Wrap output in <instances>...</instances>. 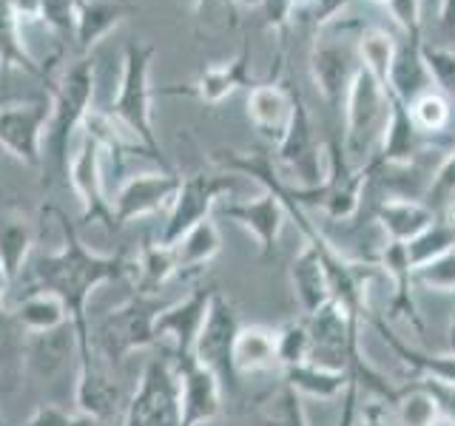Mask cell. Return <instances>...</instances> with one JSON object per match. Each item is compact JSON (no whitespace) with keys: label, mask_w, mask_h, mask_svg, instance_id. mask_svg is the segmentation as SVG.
I'll list each match as a JSON object with an SVG mask.
<instances>
[{"label":"cell","mask_w":455,"mask_h":426,"mask_svg":"<svg viewBox=\"0 0 455 426\" xmlns=\"http://www.w3.org/2000/svg\"><path fill=\"white\" fill-rule=\"evenodd\" d=\"M54 217H57V225H60L63 245L60 250L40 256L35 262V281L40 290H52L54 296H60V302L66 304L68 327H71V335L77 341V355H80L77 381H89L97 373H103V367L94 361L89 298L97 288H103V284L128 276V270L134 267V262H128L125 253H94L92 248H85L75 222H71L60 208H54Z\"/></svg>","instance_id":"obj_1"},{"label":"cell","mask_w":455,"mask_h":426,"mask_svg":"<svg viewBox=\"0 0 455 426\" xmlns=\"http://www.w3.org/2000/svg\"><path fill=\"white\" fill-rule=\"evenodd\" d=\"M156 49L151 43H128L123 51V71H120V85L108 106V117L123 128V134L132 137L134 146L151 156L163 170H171L168 160L163 156L160 142L154 134V120H151V63H154Z\"/></svg>","instance_id":"obj_2"},{"label":"cell","mask_w":455,"mask_h":426,"mask_svg":"<svg viewBox=\"0 0 455 426\" xmlns=\"http://www.w3.org/2000/svg\"><path fill=\"white\" fill-rule=\"evenodd\" d=\"M94 99V63L77 60L68 66L60 80L52 85V111H49V128L43 137V162H49L57 170L68 174V146L83 120L89 117Z\"/></svg>","instance_id":"obj_3"},{"label":"cell","mask_w":455,"mask_h":426,"mask_svg":"<svg viewBox=\"0 0 455 426\" xmlns=\"http://www.w3.org/2000/svg\"><path fill=\"white\" fill-rule=\"evenodd\" d=\"M165 304L156 296L134 293L125 304L114 307L97 327V347L111 364L125 361L137 350L156 344L154 321Z\"/></svg>","instance_id":"obj_4"},{"label":"cell","mask_w":455,"mask_h":426,"mask_svg":"<svg viewBox=\"0 0 455 426\" xmlns=\"http://www.w3.org/2000/svg\"><path fill=\"white\" fill-rule=\"evenodd\" d=\"M345 148H339L336 142L327 148V177L319 188L313 191H296L291 188V196L299 205H313L319 208L327 219L345 222L355 217V210L362 205V193L367 185V174L373 170V165H353Z\"/></svg>","instance_id":"obj_5"},{"label":"cell","mask_w":455,"mask_h":426,"mask_svg":"<svg viewBox=\"0 0 455 426\" xmlns=\"http://www.w3.org/2000/svg\"><path fill=\"white\" fill-rule=\"evenodd\" d=\"M341 108H345V151L350 156H367L387 122L390 91L370 71L359 68Z\"/></svg>","instance_id":"obj_6"},{"label":"cell","mask_w":455,"mask_h":426,"mask_svg":"<svg viewBox=\"0 0 455 426\" xmlns=\"http://www.w3.org/2000/svg\"><path fill=\"white\" fill-rule=\"evenodd\" d=\"M120 426H182L180 378L174 361L151 359L146 364Z\"/></svg>","instance_id":"obj_7"},{"label":"cell","mask_w":455,"mask_h":426,"mask_svg":"<svg viewBox=\"0 0 455 426\" xmlns=\"http://www.w3.org/2000/svg\"><path fill=\"white\" fill-rule=\"evenodd\" d=\"M234 191H236V177L228 174V170H220V174L196 170V174L182 177L180 193L168 210L160 241L163 245H174V241L188 233L194 225L211 219V213L220 205V199L231 196Z\"/></svg>","instance_id":"obj_8"},{"label":"cell","mask_w":455,"mask_h":426,"mask_svg":"<svg viewBox=\"0 0 455 426\" xmlns=\"http://www.w3.org/2000/svg\"><path fill=\"white\" fill-rule=\"evenodd\" d=\"M239 327L242 324H239L236 307L217 290L211 298L203 330H199V335H196L194 355H196L199 364L208 367L211 373L220 378L225 392L239 390V378H236V369H234V344H236Z\"/></svg>","instance_id":"obj_9"},{"label":"cell","mask_w":455,"mask_h":426,"mask_svg":"<svg viewBox=\"0 0 455 426\" xmlns=\"http://www.w3.org/2000/svg\"><path fill=\"white\" fill-rule=\"evenodd\" d=\"M359 40V37H355ZM345 32H333V28H322L316 35L310 51V77L316 83L319 94L331 106L345 103V94L355 77V71L362 68L359 63V46Z\"/></svg>","instance_id":"obj_10"},{"label":"cell","mask_w":455,"mask_h":426,"mask_svg":"<svg viewBox=\"0 0 455 426\" xmlns=\"http://www.w3.org/2000/svg\"><path fill=\"white\" fill-rule=\"evenodd\" d=\"M276 160L299 182L296 191L319 188L327 177L324 148L316 139V128H313V120L302 103V97H296L288 131H284V137L276 142Z\"/></svg>","instance_id":"obj_11"},{"label":"cell","mask_w":455,"mask_h":426,"mask_svg":"<svg viewBox=\"0 0 455 426\" xmlns=\"http://www.w3.org/2000/svg\"><path fill=\"white\" fill-rule=\"evenodd\" d=\"M103 154L106 148L92 134H80V146L71 154L68 160V182L75 188L80 208H83V222L85 225H103L108 231H117L114 227V210H111V199L106 196L103 188Z\"/></svg>","instance_id":"obj_12"},{"label":"cell","mask_w":455,"mask_h":426,"mask_svg":"<svg viewBox=\"0 0 455 426\" xmlns=\"http://www.w3.org/2000/svg\"><path fill=\"white\" fill-rule=\"evenodd\" d=\"M180 185L182 177H177L174 170H156V174H137L132 179H125L111 199L114 227L171 210L180 193Z\"/></svg>","instance_id":"obj_13"},{"label":"cell","mask_w":455,"mask_h":426,"mask_svg":"<svg viewBox=\"0 0 455 426\" xmlns=\"http://www.w3.org/2000/svg\"><path fill=\"white\" fill-rule=\"evenodd\" d=\"M49 111L52 106L43 103V99L0 106V148L28 168H40Z\"/></svg>","instance_id":"obj_14"},{"label":"cell","mask_w":455,"mask_h":426,"mask_svg":"<svg viewBox=\"0 0 455 426\" xmlns=\"http://www.w3.org/2000/svg\"><path fill=\"white\" fill-rule=\"evenodd\" d=\"M174 369L180 378V406L182 426H205L222 415V383L196 355H174Z\"/></svg>","instance_id":"obj_15"},{"label":"cell","mask_w":455,"mask_h":426,"mask_svg":"<svg viewBox=\"0 0 455 426\" xmlns=\"http://www.w3.org/2000/svg\"><path fill=\"white\" fill-rule=\"evenodd\" d=\"M220 217L236 222L239 227L256 239L265 259L276 253L279 245V236H282V227L288 222V208H284L282 196L276 191H262L259 196L253 199H231V202H222L217 205Z\"/></svg>","instance_id":"obj_16"},{"label":"cell","mask_w":455,"mask_h":426,"mask_svg":"<svg viewBox=\"0 0 455 426\" xmlns=\"http://www.w3.org/2000/svg\"><path fill=\"white\" fill-rule=\"evenodd\" d=\"M213 293H217V288H196L185 298H180V302L165 304L156 312L154 333L156 338L174 341V355H194L196 335L205 324Z\"/></svg>","instance_id":"obj_17"},{"label":"cell","mask_w":455,"mask_h":426,"mask_svg":"<svg viewBox=\"0 0 455 426\" xmlns=\"http://www.w3.org/2000/svg\"><path fill=\"white\" fill-rule=\"evenodd\" d=\"M242 85H253L251 83V51L248 49H239L231 60L205 66L203 75H199L194 83L160 89V94H188V97H196L199 103L217 106V103H222V99L231 97L236 89H242Z\"/></svg>","instance_id":"obj_18"},{"label":"cell","mask_w":455,"mask_h":426,"mask_svg":"<svg viewBox=\"0 0 455 426\" xmlns=\"http://www.w3.org/2000/svg\"><path fill=\"white\" fill-rule=\"evenodd\" d=\"M379 267L393 281L390 312L395 319L407 321L416 333H424V321L419 316L416 296H412V288H416V281H412V264L407 259V248L402 245V241H384L381 256H379Z\"/></svg>","instance_id":"obj_19"},{"label":"cell","mask_w":455,"mask_h":426,"mask_svg":"<svg viewBox=\"0 0 455 426\" xmlns=\"http://www.w3.org/2000/svg\"><path fill=\"white\" fill-rule=\"evenodd\" d=\"M421 151V131L410 117L407 103L390 94V111L384 131L379 139V160L373 165H387V168H402L410 165L412 156Z\"/></svg>","instance_id":"obj_20"},{"label":"cell","mask_w":455,"mask_h":426,"mask_svg":"<svg viewBox=\"0 0 455 426\" xmlns=\"http://www.w3.org/2000/svg\"><path fill=\"white\" fill-rule=\"evenodd\" d=\"M296 97L276 83H256L248 91V120L265 139L279 142L293 117Z\"/></svg>","instance_id":"obj_21"},{"label":"cell","mask_w":455,"mask_h":426,"mask_svg":"<svg viewBox=\"0 0 455 426\" xmlns=\"http://www.w3.org/2000/svg\"><path fill=\"white\" fill-rule=\"evenodd\" d=\"M234 369L236 378L265 375L282 369L276 355V327L242 324L234 344Z\"/></svg>","instance_id":"obj_22"},{"label":"cell","mask_w":455,"mask_h":426,"mask_svg":"<svg viewBox=\"0 0 455 426\" xmlns=\"http://www.w3.org/2000/svg\"><path fill=\"white\" fill-rule=\"evenodd\" d=\"M137 12L128 0H77L75 43L80 54H89L108 32H114L125 18Z\"/></svg>","instance_id":"obj_23"},{"label":"cell","mask_w":455,"mask_h":426,"mask_svg":"<svg viewBox=\"0 0 455 426\" xmlns=\"http://www.w3.org/2000/svg\"><path fill=\"white\" fill-rule=\"evenodd\" d=\"M438 219V213L424 202V199H407V196H390L376 208V222L387 236V241H402L407 245L416 239L424 227H430Z\"/></svg>","instance_id":"obj_24"},{"label":"cell","mask_w":455,"mask_h":426,"mask_svg":"<svg viewBox=\"0 0 455 426\" xmlns=\"http://www.w3.org/2000/svg\"><path fill=\"white\" fill-rule=\"evenodd\" d=\"M373 324H376V330H379L384 344H387L421 381L441 383V387H455V355L452 352H438V355L421 352L416 347H407L393 330H387V324H384L381 319H373Z\"/></svg>","instance_id":"obj_25"},{"label":"cell","mask_w":455,"mask_h":426,"mask_svg":"<svg viewBox=\"0 0 455 426\" xmlns=\"http://www.w3.org/2000/svg\"><path fill=\"white\" fill-rule=\"evenodd\" d=\"M282 381L293 387L302 398L307 395V398H319V401H336V398H341L355 383L353 375L345 373V369H331L313 361L282 369Z\"/></svg>","instance_id":"obj_26"},{"label":"cell","mask_w":455,"mask_h":426,"mask_svg":"<svg viewBox=\"0 0 455 426\" xmlns=\"http://www.w3.org/2000/svg\"><path fill=\"white\" fill-rule=\"evenodd\" d=\"M421 43L424 40H407L404 46H398L395 63L390 68V80H387V91L407 106L416 97L433 91L430 71H427L421 60Z\"/></svg>","instance_id":"obj_27"},{"label":"cell","mask_w":455,"mask_h":426,"mask_svg":"<svg viewBox=\"0 0 455 426\" xmlns=\"http://www.w3.org/2000/svg\"><path fill=\"white\" fill-rule=\"evenodd\" d=\"M387 401L395 409V418L402 426H441L447 421L435 390L427 381L407 383L402 390H393Z\"/></svg>","instance_id":"obj_28"},{"label":"cell","mask_w":455,"mask_h":426,"mask_svg":"<svg viewBox=\"0 0 455 426\" xmlns=\"http://www.w3.org/2000/svg\"><path fill=\"white\" fill-rule=\"evenodd\" d=\"M14 321L20 324V330L28 335H49L54 330H60L63 324H68V310L60 302V296H54L52 290H35L28 293L23 302L12 310Z\"/></svg>","instance_id":"obj_29"},{"label":"cell","mask_w":455,"mask_h":426,"mask_svg":"<svg viewBox=\"0 0 455 426\" xmlns=\"http://www.w3.org/2000/svg\"><path fill=\"white\" fill-rule=\"evenodd\" d=\"M32 245H35L32 222L26 217H18V213L0 217V273H4L6 284L18 281V276L23 273Z\"/></svg>","instance_id":"obj_30"},{"label":"cell","mask_w":455,"mask_h":426,"mask_svg":"<svg viewBox=\"0 0 455 426\" xmlns=\"http://www.w3.org/2000/svg\"><path fill=\"white\" fill-rule=\"evenodd\" d=\"M171 248H174V259H177L180 273H191V270L205 267L213 256L222 250V233H220L217 222L205 219V222L194 225L185 236H180Z\"/></svg>","instance_id":"obj_31"},{"label":"cell","mask_w":455,"mask_h":426,"mask_svg":"<svg viewBox=\"0 0 455 426\" xmlns=\"http://www.w3.org/2000/svg\"><path fill=\"white\" fill-rule=\"evenodd\" d=\"M0 66L23 68L35 77H46V68H43L32 57V51L26 49L23 26L18 18H14L9 0H0Z\"/></svg>","instance_id":"obj_32"},{"label":"cell","mask_w":455,"mask_h":426,"mask_svg":"<svg viewBox=\"0 0 455 426\" xmlns=\"http://www.w3.org/2000/svg\"><path fill=\"white\" fill-rule=\"evenodd\" d=\"M134 267H137V290L134 293H146V296H156L168 279L180 276L174 248L163 245L160 239H156L154 245H146L140 250Z\"/></svg>","instance_id":"obj_33"},{"label":"cell","mask_w":455,"mask_h":426,"mask_svg":"<svg viewBox=\"0 0 455 426\" xmlns=\"http://www.w3.org/2000/svg\"><path fill=\"white\" fill-rule=\"evenodd\" d=\"M359 46V63L364 71H370L384 89H387V80H390V68L395 63V54H398V43L393 35H387L384 28H364L355 40Z\"/></svg>","instance_id":"obj_34"},{"label":"cell","mask_w":455,"mask_h":426,"mask_svg":"<svg viewBox=\"0 0 455 426\" xmlns=\"http://www.w3.org/2000/svg\"><path fill=\"white\" fill-rule=\"evenodd\" d=\"M256 426H307L302 395L282 381L279 390L270 392L256 412Z\"/></svg>","instance_id":"obj_35"},{"label":"cell","mask_w":455,"mask_h":426,"mask_svg":"<svg viewBox=\"0 0 455 426\" xmlns=\"http://www.w3.org/2000/svg\"><path fill=\"white\" fill-rule=\"evenodd\" d=\"M407 259L412 264V270L438 259V256H444L455 248V222L452 219H435L430 227H424V231L407 241Z\"/></svg>","instance_id":"obj_36"},{"label":"cell","mask_w":455,"mask_h":426,"mask_svg":"<svg viewBox=\"0 0 455 426\" xmlns=\"http://www.w3.org/2000/svg\"><path fill=\"white\" fill-rule=\"evenodd\" d=\"M276 355L282 369L310 361V330L305 319H291L276 327Z\"/></svg>","instance_id":"obj_37"},{"label":"cell","mask_w":455,"mask_h":426,"mask_svg":"<svg viewBox=\"0 0 455 426\" xmlns=\"http://www.w3.org/2000/svg\"><path fill=\"white\" fill-rule=\"evenodd\" d=\"M410 108V117L416 122V128L421 134H438L444 131L452 120V108H450V99L441 94V91H427L421 97H416L412 103L407 106Z\"/></svg>","instance_id":"obj_38"},{"label":"cell","mask_w":455,"mask_h":426,"mask_svg":"<svg viewBox=\"0 0 455 426\" xmlns=\"http://www.w3.org/2000/svg\"><path fill=\"white\" fill-rule=\"evenodd\" d=\"M421 60L430 71L433 89L444 97H455V51L433 43H421Z\"/></svg>","instance_id":"obj_39"},{"label":"cell","mask_w":455,"mask_h":426,"mask_svg":"<svg viewBox=\"0 0 455 426\" xmlns=\"http://www.w3.org/2000/svg\"><path fill=\"white\" fill-rule=\"evenodd\" d=\"M424 202L435 213H447V217L455 210V151L447 154V160L435 168L430 185H427Z\"/></svg>","instance_id":"obj_40"},{"label":"cell","mask_w":455,"mask_h":426,"mask_svg":"<svg viewBox=\"0 0 455 426\" xmlns=\"http://www.w3.org/2000/svg\"><path fill=\"white\" fill-rule=\"evenodd\" d=\"M412 281H416L419 288L455 296V248L444 256H438V259L412 270Z\"/></svg>","instance_id":"obj_41"},{"label":"cell","mask_w":455,"mask_h":426,"mask_svg":"<svg viewBox=\"0 0 455 426\" xmlns=\"http://www.w3.org/2000/svg\"><path fill=\"white\" fill-rule=\"evenodd\" d=\"M23 367V330L9 310H0V373L12 375Z\"/></svg>","instance_id":"obj_42"},{"label":"cell","mask_w":455,"mask_h":426,"mask_svg":"<svg viewBox=\"0 0 455 426\" xmlns=\"http://www.w3.org/2000/svg\"><path fill=\"white\" fill-rule=\"evenodd\" d=\"M40 20L52 26L60 37H75L77 0H43Z\"/></svg>","instance_id":"obj_43"},{"label":"cell","mask_w":455,"mask_h":426,"mask_svg":"<svg viewBox=\"0 0 455 426\" xmlns=\"http://www.w3.org/2000/svg\"><path fill=\"white\" fill-rule=\"evenodd\" d=\"M384 6L407 40H421V0H384Z\"/></svg>","instance_id":"obj_44"},{"label":"cell","mask_w":455,"mask_h":426,"mask_svg":"<svg viewBox=\"0 0 455 426\" xmlns=\"http://www.w3.org/2000/svg\"><path fill=\"white\" fill-rule=\"evenodd\" d=\"M94 418H85V415H68L60 406L54 404H43L37 406V412L26 423L20 426H94Z\"/></svg>","instance_id":"obj_45"},{"label":"cell","mask_w":455,"mask_h":426,"mask_svg":"<svg viewBox=\"0 0 455 426\" xmlns=\"http://www.w3.org/2000/svg\"><path fill=\"white\" fill-rule=\"evenodd\" d=\"M353 4V0H313L310 9H313V23H316V28L322 32V28H331L341 14H345V9Z\"/></svg>","instance_id":"obj_46"},{"label":"cell","mask_w":455,"mask_h":426,"mask_svg":"<svg viewBox=\"0 0 455 426\" xmlns=\"http://www.w3.org/2000/svg\"><path fill=\"white\" fill-rule=\"evenodd\" d=\"M14 18L20 20V26L26 20H40V9H43V0H9Z\"/></svg>","instance_id":"obj_47"},{"label":"cell","mask_w":455,"mask_h":426,"mask_svg":"<svg viewBox=\"0 0 455 426\" xmlns=\"http://www.w3.org/2000/svg\"><path fill=\"white\" fill-rule=\"evenodd\" d=\"M438 23L447 35L455 37V0H441L438 6Z\"/></svg>","instance_id":"obj_48"},{"label":"cell","mask_w":455,"mask_h":426,"mask_svg":"<svg viewBox=\"0 0 455 426\" xmlns=\"http://www.w3.org/2000/svg\"><path fill=\"white\" fill-rule=\"evenodd\" d=\"M355 426H390V421L384 418V409L379 404H370L364 412H362V418L355 421Z\"/></svg>","instance_id":"obj_49"},{"label":"cell","mask_w":455,"mask_h":426,"mask_svg":"<svg viewBox=\"0 0 455 426\" xmlns=\"http://www.w3.org/2000/svg\"><path fill=\"white\" fill-rule=\"evenodd\" d=\"M355 395H359V383H353V387L345 392V415H341L339 426H353L355 423Z\"/></svg>","instance_id":"obj_50"},{"label":"cell","mask_w":455,"mask_h":426,"mask_svg":"<svg viewBox=\"0 0 455 426\" xmlns=\"http://www.w3.org/2000/svg\"><path fill=\"white\" fill-rule=\"evenodd\" d=\"M447 352L455 355V316L450 319V327H447Z\"/></svg>","instance_id":"obj_51"},{"label":"cell","mask_w":455,"mask_h":426,"mask_svg":"<svg viewBox=\"0 0 455 426\" xmlns=\"http://www.w3.org/2000/svg\"><path fill=\"white\" fill-rule=\"evenodd\" d=\"M231 4H236L242 9H259V6H265V0H231Z\"/></svg>","instance_id":"obj_52"},{"label":"cell","mask_w":455,"mask_h":426,"mask_svg":"<svg viewBox=\"0 0 455 426\" xmlns=\"http://www.w3.org/2000/svg\"><path fill=\"white\" fill-rule=\"evenodd\" d=\"M205 4H208V0H194V6H196V9H203Z\"/></svg>","instance_id":"obj_53"},{"label":"cell","mask_w":455,"mask_h":426,"mask_svg":"<svg viewBox=\"0 0 455 426\" xmlns=\"http://www.w3.org/2000/svg\"><path fill=\"white\" fill-rule=\"evenodd\" d=\"M0 426H14V423H9V421H4V418H0Z\"/></svg>","instance_id":"obj_54"},{"label":"cell","mask_w":455,"mask_h":426,"mask_svg":"<svg viewBox=\"0 0 455 426\" xmlns=\"http://www.w3.org/2000/svg\"><path fill=\"white\" fill-rule=\"evenodd\" d=\"M447 219H452V222H455V210H452V213H450V217H447Z\"/></svg>","instance_id":"obj_55"},{"label":"cell","mask_w":455,"mask_h":426,"mask_svg":"<svg viewBox=\"0 0 455 426\" xmlns=\"http://www.w3.org/2000/svg\"><path fill=\"white\" fill-rule=\"evenodd\" d=\"M114 426H120V423H114Z\"/></svg>","instance_id":"obj_56"},{"label":"cell","mask_w":455,"mask_h":426,"mask_svg":"<svg viewBox=\"0 0 455 426\" xmlns=\"http://www.w3.org/2000/svg\"><path fill=\"white\" fill-rule=\"evenodd\" d=\"M381 4H384V0H381Z\"/></svg>","instance_id":"obj_57"}]
</instances>
